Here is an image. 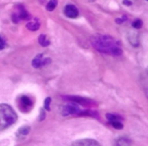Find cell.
<instances>
[{
    "label": "cell",
    "instance_id": "obj_1",
    "mask_svg": "<svg viewBox=\"0 0 148 146\" xmlns=\"http://www.w3.org/2000/svg\"><path fill=\"white\" fill-rule=\"evenodd\" d=\"M90 43L97 51L105 55L119 57L123 53L119 41L110 35L95 34L90 37Z\"/></svg>",
    "mask_w": 148,
    "mask_h": 146
},
{
    "label": "cell",
    "instance_id": "obj_2",
    "mask_svg": "<svg viewBox=\"0 0 148 146\" xmlns=\"http://www.w3.org/2000/svg\"><path fill=\"white\" fill-rule=\"evenodd\" d=\"M17 120L15 111L6 104H0V132L10 127Z\"/></svg>",
    "mask_w": 148,
    "mask_h": 146
},
{
    "label": "cell",
    "instance_id": "obj_3",
    "mask_svg": "<svg viewBox=\"0 0 148 146\" xmlns=\"http://www.w3.org/2000/svg\"><path fill=\"white\" fill-rule=\"evenodd\" d=\"M62 114L64 116H70V115H95V112L92 111H82L80 110L79 106L75 103H70L67 104L63 107L62 109Z\"/></svg>",
    "mask_w": 148,
    "mask_h": 146
},
{
    "label": "cell",
    "instance_id": "obj_4",
    "mask_svg": "<svg viewBox=\"0 0 148 146\" xmlns=\"http://www.w3.org/2000/svg\"><path fill=\"white\" fill-rule=\"evenodd\" d=\"M11 18L14 23H18L21 20H29L31 18V15L23 5H17L11 15Z\"/></svg>",
    "mask_w": 148,
    "mask_h": 146
},
{
    "label": "cell",
    "instance_id": "obj_5",
    "mask_svg": "<svg viewBox=\"0 0 148 146\" xmlns=\"http://www.w3.org/2000/svg\"><path fill=\"white\" fill-rule=\"evenodd\" d=\"M17 106L23 113H29L34 107V101L29 96L23 95L17 99Z\"/></svg>",
    "mask_w": 148,
    "mask_h": 146
},
{
    "label": "cell",
    "instance_id": "obj_6",
    "mask_svg": "<svg viewBox=\"0 0 148 146\" xmlns=\"http://www.w3.org/2000/svg\"><path fill=\"white\" fill-rule=\"evenodd\" d=\"M50 62H51V59H50L49 57H45L43 53H40V55H38L37 57L33 59L32 65H33V67L36 68V69H39V68L49 64Z\"/></svg>",
    "mask_w": 148,
    "mask_h": 146
},
{
    "label": "cell",
    "instance_id": "obj_7",
    "mask_svg": "<svg viewBox=\"0 0 148 146\" xmlns=\"http://www.w3.org/2000/svg\"><path fill=\"white\" fill-rule=\"evenodd\" d=\"M64 13H65L66 16L69 17V18H76L79 15L78 9L76 8L75 5H72V4L66 5L65 8H64Z\"/></svg>",
    "mask_w": 148,
    "mask_h": 146
},
{
    "label": "cell",
    "instance_id": "obj_8",
    "mask_svg": "<svg viewBox=\"0 0 148 146\" xmlns=\"http://www.w3.org/2000/svg\"><path fill=\"white\" fill-rule=\"evenodd\" d=\"M71 146H101V144L93 139H81L74 142Z\"/></svg>",
    "mask_w": 148,
    "mask_h": 146
},
{
    "label": "cell",
    "instance_id": "obj_9",
    "mask_svg": "<svg viewBox=\"0 0 148 146\" xmlns=\"http://www.w3.org/2000/svg\"><path fill=\"white\" fill-rule=\"evenodd\" d=\"M65 99L71 101L72 103L79 104V105H83V106H90L92 104V102L90 100L84 99V98H80V97H65Z\"/></svg>",
    "mask_w": 148,
    "mask_h": 146
},
{
    "label": "cell",
    "instance_id": "obj_10",
    "mask_svg": "<svg viewBox=\"0 0 148 146\" xmlns=\"http://www.w3.org/2000/svg\"><path fill=\"white\" fill-rule=\"evenodd\" d=\"M40 20L38 18H34L27 23V28L31 31H37L40 28Z\"/></svg>",
    "mask_w": 148,
    "mask_h": 146
},
{
    "label": "cell",
    "instance_id": "obj_11",
    "mask_svg": "<svg viewBox=\"0 0 148 146\" xmlns=\"http://www.w3.org/2000/svg\"><path fill=\"white\" fill-rule=\"evenodd\" d=\"M29 130H31V128H29V126H23V127H21L16 133L17 138H18V139H23L25 137H27V134L29 133Z\"/></svg>",
    "mask_w": 148,
    "mask_h": 146
},
{
    "label": "cell",
    "instance_id": "obj_12",
    "mask_svg": "<svg viewBox=\"0 0 148 146\" xmlns=\"http://www.w3.org/2000/svg\"><path fill=\"white\" fill-rule=\"evenodd\" d=\"M131 141L127 137H121L116 141V146H130Z\"/></svg>",
    "mask_w": 148,
    "mask_h": 146
},
{
    "label": "cell",
    "instance_id": "obj_13",
    "mask_svg": "<svg viewBox=\"0 0 148 146\" xmlns=\"http://www.w3.org/2000/svg\"><path fill=\"white\" fill-rule=\"evenodd\" d=\"M58 4V0H49L46 4V8H47L48 11H53L54 9L56 8Z\"/></svg>",
    "mask_w": 148,
    "mask_h": 146
},
{
    "label": "cell",
    "instance_id": "obj_14",
    "mask_svg": "<svg viewBox=\"0 0 148 146\" xmlns=\"http://www.w3.org/2000/svg\"><path fill=\"white\" fill-rule=\"evenodd\" d=\"M39 43L42 47H48L50 45V41L45 34H41L39 36Z\"/></svg>",
    "mask_w": 148,
    "mask_h": 146
},
{
    "label": "cell",
    "instance_id": "obj_15",
    "mask_svg": "<svg viewBox=\"0 0 148 146\" xmlns=\"http://www.w3.org/2000/svg\"><path fill=\"white\" fill-rule=\"evenodd\" d=\"M111 124L116 128V129H122L123 128V124H122V119H116L113 121H110Z\"/></svg>",
    "mask_w": 148,
    "mask_h": 146
},
{
    "label": "cell",
    "instance_id": "obj_16",
    "mask_svg": "<svg viewBox=\"0 0 148 146\" xmlns=\"http://www.w3.org/2000/svg\"><path fill=\"white\" fill-rule=\"evenodd\" d=\"M132 26L134 27L135 29H140L142 27V20L140 19H136L132 22Z\"/></svg>",
    "mask_w": 148,
    "mask_h": 146
},
{
    "label": "cell",
    "instance_id": "obj_17",
    "mask_svg": "<svg viewBox=\"0 0 148 146\" xmlns=\"http://www.w3.org/2000/svg\"><path fill=\"white\" fill-rule=\"evenodd\" d=\"M50 103H51V98H47L45 101V108L46 110H50Z\"/></svg>",
    "mask_w": 148,
    "mask_h": 146
},
{
    "label": "cell",
    "instance_id": "obj_18",
    "mask_svg": "<svg viewBox=\"0 0 148 146\" xmlns=\"http://www.w3.org/2000/svg\"><path fill=\"white\" fill-rule=\"evenodd\" d=\"M5 45H6V43H5V41L2 39V37L0 36V51H1V49H4Z\"/></svg>",
    "mask_w": 148,
    "mask_h": 146
},
{
    "label": "cell",
    "instance_id": "obj_19",
    "mask_svg": "<svg viewBox=\"0 0 148 146\" xmlns=\"http://www.w3.org/2000/svg\"><path fill=\"white\" fill-rule=\"evenodd\" d=\"M127 19V17L126 16H122V18H118V19H116V21H117V23H119V24H121L122 22H124V21Z\"/></svg>",
    "mask_w": 148,
    "mask_h": 146
},
{
    "label": "cell",
    "instance_id": "obj_20",
    "mask_svg": "<svg viewBox=\"0 0 148 146\" xmlns=\"http://www.w3.org/2000/svg\"><path fill=\"white\" fill-rule=\"evenodd\" d=\"M123 3H124V4H126V5H128V6L132 5V2H131V1H129V0H124Z\"/></svg>",
    "mask_w": 148,
    "mask_h": 146
},
{
    "label": "cell",
    "instance_id": "obj_21",
    "mask_svg": "<svg viewBox=\"0 0 148 146\" xmlns=\"http://www.w3.org/2000/svg\"><path fill=\"white\" fill-rule=\"evenodd\" d=\"M46 1H47V0H39V2L41 3V4H46Z\"/></svg>",
    "mask_w": 148,
    "mask_h": 146
}]
</instances>
